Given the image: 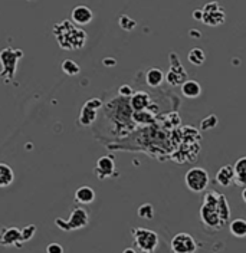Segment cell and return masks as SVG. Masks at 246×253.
Masks as SVG:
<instances>
[{"label": "cell", "mask_w": 246, "mask_h": 253, "mask_svg": "<svg viewBox=\"0 0 246 253\" xmlns=\"http://www.w3.org/2000/svg\"><path fill=\"white\" fill-rule=\"evenodd\" d=\"M231 217V209L229 203L225 196L216 193L215 190H210L204 194L203 203L200 207V220L203 226L213 230H222L223 226L228 224Z\"/></svg>", "instance_id": "cell-1"}, {"label": "cell", "mask_w": 246, "mask_h": 253, "mask_svg": "<svg viewBox=\"0 0 246 253\" xmlns=\"http://www.w3.org/2000/svg\"><path fill=\"white\" fill-rule=\"evenodd\" d=\"M53 35L58 41V45L65 50H77L82 49L87 43V32L77 28L74 22L62 20L53 25Z\"/></svg>", "instance_id": "cell-2"}, {"label": "cell", "mask_w": 246, "mask_h": 253, "mask_svg": "<svg viewBox=\"0 0 246 253\" xmlns=\"http://www.w3.org/2000/svg\"><path fill=\"white\" fill-rule=\"evenodd\" d=\"M23 56H25V53L20 49H13L10 46L1 49V52H0V63H1L0 77H1V79H4V82H10L15 79L17 62Z\"/></svg>", "instance_id": "cell-3"}, {"label": "cell", "mask_w": 246, "mask_h": 253, "mask_svg": "<svg viewBox=\"0 0 246 253\" xmlns=\"http://www.w3.org/2000/svg\"><path fill=\"white\" fill-rule=\"evenodd\" d=\"M55 224L63 232L81 230L90 224V214L84 207H75L68 219H55Z\"/></svg>", "instance_id": "cell-4"}, {"label": "cell", "mask_w": 246, "mask_h": 253, "mask_svg": "<svg viewBox=\"0 0 246 253\" xmlns=\"http://www.w3.org/2000/svg\"><path fill=\"white\" fill-rule=\"evenodd\" d=\"M131 235L134 237V243L139 248L140 252L143 253H154L158 246V235L144 227H134L131 230Z\"/></svg>", "instance_id": "cell-5"}, {"label": "cell", "mask_w": 246, "mask_h": 253, "mask_svg": "<svg viewBox=\"0 0 246 253\" xmlns=\"http://www.w3.org/2000/svg\"><path fill=\"white\" fill-rule=\"evenodd\" d=\"M185 184L192 193H204L209 187V173L201 167H193L185 174Z\"/></svg>", "instance_id": "cell-6"}, {"label": "cell", "mask_w": 246, "mask_h": 253, "mask_svg": "<svg viewBox=\"0 0 246 253\" xmlns=\"http://www.w3.org/2000/svg\"><path fill=\"white\" fill-rule=\"evenodd\" d=\"M201 10H203L201 23H204L207 26H219V25H223L225 20H226L225 9L219 3H216V1L206 3Z\"/></svg>", "instance_id": "cell-7"}, {"label": "cell", "mask_w": 246, "mask_h": 253, "mask_svg": "<svg viewBox=\"0 0 246 253\" xmlns=\"http://www.w3.org/2000/svg\"><path fill=\"white\" fill-rule=\"evenodd\" d=\"M187 79V72L185 71V68L182 66L180 59L177 58L176 52L170 53V71L169 74L166 75V81L169 85H183Z\"/></svg>", "instance_id": "cell-8"}, {"label": "cell", "mask_w": 246, "mask_h": 253, "mask_svg": "<svg viewBox=\"0 0 246 253\" xmlns=\"http://www.w3.org/2000/svg\"><path fill=\"white\" fill-rule=\"evenodd\" d=\"M171 251L173 253H196L197 252V242L189 233H177L171 239Z\"/></svg>", "instance_id": "cell-9"}, {"label": "cell", "mask_w": 246, "mask_h": 253, "mask_svg": "<svg viewBox=\"0 0 246 253\" xmlns=\"http://www.w3.org/2000/svg\"><path fill=\"white\" fill-rule=\"evenodd\" d=\"M102 107V101L99 98H93V99H88L82 110L79 112V118H78V123L82 126H93L97 120V111Z\"/></svg>", "instance_id": "cell-10"}, {"label": "cell", "mask_w": 246, "mask_h": 253, "mask_svg": "<svg viewBox=\"0 0 246 253\" xmlns=\"http://www.w3.org/2000/svg\"><path fill=\"white\" fill-rule=\"evenodd\" d=\"M115 174V163H114V158L111 156H104L97 161V166H95V175L99 178V180H105L109 178Z\"/></svg>", "instance_id": "cell-11"}, {"label": "cell", "mask_w": 246, "mask_h": 253, "mask_svg": "<svg viewBox=\"0 0 246 253\" xmlns=\"http://www.w3.org/2000/svg\"><path fill=\"white\" fill-rule=\"evenodd\" d=\"M1 246H22V229L19 227H4L0 236Z\"/></svg>", "instance_id": "cell-12"}, {"label": "cell", "mask_w": 246, "mask_h": 253, "mask_svg": "<svg viewBox=\"0 0 246 253\" xmlns=\"http://www.w3.org/2000/svg\"><path fill=\"white\" fill-rule=\"evenodd\" d=\"M94 13L93 10L84 4H79L77 7L72 9L71 12V22H74L77 26H84L88 25L90 22H93Z\"/></svg>", "instance_id": "cell-13"}, {"label": "cell", "mask_w": 246, "mask_h": 253, "mask_svg": "<svg viewBox=\"0 0 246 253\" xmlns=\"http://www.w3.org/2000/svg\"><path fill=\"white\" fill-rule=\"evenodd\" d=\"M235 177H236L235 166L226 164V166H222L219 171L216 173L215 181L222 187H229L232 183H235Z\"/></svg>", "instance_id": "cell-14"}, {"label": "cell", "mask_w": 246, "mask_h": 253, "mask_svg": "<svg viewBox=\"0 0 246 253\" xmlns=\"http://www.w3.org/2000/svg\"><path fill=\"white\" fill-rule=\"evenodd\" d=\"M150 104H151V99L146 92H136L130 99V107L134 110V112L150 110Z\"/></svg>", "instance_id": "cell-15"}, {"label": "cell", "mask_w": 246, "mask_h": 253, "mask_svg": "<svg viewBox=\"0 0 246 253\" xmlns=\"http://www.w3.org/2000/svg\"><path fill=\"white\" fill-rule=\"evenodd\" d=\"M94 200H95V190L90 186H81L75 191V202L78 205H91L94 203Z\"/></svg>", "instance_id": "cell-16"}, {"label": "cell", "mask_w": 246, "mask_h": 253, "mask_svg": "<svg viewBox=\"0 0 246 253\" xmlns=\"http://www.w3.org/2000/svg\"><path fill=\"white\" fill-rule=\"evenodd\" d=\"M166 81V75L161 69L158 68H150L146 72V84L150 88H158L163 82Z\"/></svg>", "instance_id": "cell-17"}, {"label": "cell", "mask_w": 246, "mask_h": 253, "mask_svg": "<svg viewBox=\"0 0 246 253\" xmlns=\"http://www.w3.org/2000/svg\"><path fill=\"white\" fill-rule=\"evenodd\" d=\"M182 94L185 95L186 98L189 99H195V98H199L201 95V86L197 81H193V79H187L185 84L182 85Z\"/></svg>", "instance_id": "cell-18"}, {"label": "cell", "mask_w": 246, "mask_h": 253, "mask_svg": "<svg viewBox=\"0 0 246 253\" xmlns=\"http://www.w3.org/2000/svg\"><path fill=\"white\" fill-rule=\"evenodd\" d=\"M235 184L239 187H246V157H241L235 163Z\"/></svg>", "instance_id": "cell-19"}, {"label": "cell", "mask_w": 246, "mask_h": 253, "mask_svg": "<svg viewBox=\"0 0 246 253\" xmlns=\"http://www.w3.org/2000/svg\"><path fill=\"white\" fill-rule=\"evenodd\" d=\"M15 180V173L12 170V167H9L7 164L1 163L0 164V187H7L13 183Z\"/></svg>", "instance_id": "cell-20"}, {"label": "cell", "mask_w": 246, "mask_h": 253, "mask_svg": "<svg viewBox=\"0 0 246 253\" xmlns=\"http://www.w3.org/2000/svg\"><path fill=\"white\" fill-rule=\"evenodd\" d=\"M229 232L232 236L238 239L246 237V220L245 219H235L229 223Z\"/></svg>", "instance_id": "cell-21"}, {"label": "cell", "mask_w": 246, "mask_h": 253, "mask_svg": "<svg viewBox=\"0 0 246 253\" xmlns=\"http://www.w3.org/2000/svg\"><path fill=\"white\" fill-rule=\"evenodd\" d=\"M187 59H189V62L192 63V65H195V66H201L203 63L206 62V53L200 47H193L189 52Z\"/></svg>", "instance_id": "cell-22"}, {"label": "cell", "mask_w": 246, "mask_h": 253, "mask_svg": "<svg viewBox=\"0 0 246 253\" xmlns=\"http://www.w3.org/2000/svg\"><path fill=\"white\" fill-rule=\"evenodd\" d=\"M61 68L62 71L66 75H69V77H77V75H79V72H81V66L75 61H72V59H65L62 62Z\"/></svg>", "instance_id": "cell-23"}, {"label": "cell", "mask_w": 246, "mask_h": 253, "mask_svg": "<svg viewBox=\"0 0 246 253\" xmlns=\"http://www.w3.org/2000/svg\"><path fill=\"white\" fill-rule=\"evenodd\" d=\"M137 214H139V217L144 219V220H151V219H154V214H155L154 206L151 203L141 205L139 207V210H137Z\"/></svg>", "instance_id": "cell-24"}, {"label": "cell", "mask_w": 246, "mask_h": 253, "mask_svg": "<svg viewBox=\"0 0 246 253\" xmlns=\"http://www.w3.org/2000/svg\"><path fill=\"white\" fill-rule=\"evenodd\" d=\"M154 115L155 114H148L147 111H143V112H134L133 114V120L139 124H150L153 121Z\"/></svg>", "instance_id": "cell-25"}, {"label": "cell", "mask_w": 246, "mask_h": 253, "mask_svg": "<svg viewBox=\"0 0 246 253\" xmlns=\"http://www.w3.org/2000/svg\"><path fill=\"white\" fill-rule=\"evenodd\" d=\"M217 123H219L217 117H216L215 114H210V115H207L206 118L201 120V123H200V129H201V131L212 129V128H215V126H217Z\"/></svg>", "instance_id": "cell-26"}, {"label": "cell", "mask_w": 246, "mask_h": 253, "mask_svg": "<svg viewBox=\"0 0 246 253\" xmlns=\"http://www.w3.org/2000/svg\"><path fill=\"white\" fill-rule=\"evenodd\" d=\"M118 23H120V26L123 28L124 31H133L136 26H137V22L136 20H133L130 16L127 15H121L120 16V19H118Z\"/></svg>", "instance_id": "cell-27"}, {"label": "cell", "mask_w": 246, "mask_h": 253, "mask_svg": "<svg viewBox=\"0 0 246 253\" xmlns=\"http://www.w3.org/2000/svg\"><path fill=\"white\" fill-rule=\"evenodd\" d=\"M36 233V226L35 224H28L26 227L22 229V243L32 240V237Z\"/></svg>", "instance_id": "cell-28"}, {"label": "cell", "mask_w": 246, "mask_h": 253, "mask_svg": "<svg viewBox=\"0 0 246 253\" xmlns=\"http://www.w3.org/2000/svg\"><path fill=\"white\" fill-rule=\"evenodd\" d=\"M118 95L121 98H131L134 95V91H133V88L130 85H121L118 88Z\"/></svg>", "instance_id": "cell-29"}, {"label": "cell", "mask_w": 246, "mask_h": 253, "mask_svg": "<svg viewBox=\"0 0 246 253\" xmlns=\"http://www.w3.org/2000/svg\"><path fill=\"white\" fill-rule=\"evenodd\" d=\"M47 253H63V248L59 243H49L47 246Z\"/></svg>", "instance_id": "cell-30"}, {"label": "cell", "mask_w": 246, "mask_h": 253, "mask_svg": "<svg viewBox=\"0 0 246 253\" xmlns=\"http://www.w3.org/2000/svg\"><path fill=\"white\" fill-rule=\"evenodd\" d=\"M193 17H195L196 20H200V22H201V19H203V10H201V9L195 10V12H193Z\"/></svg>", "instance_id": "cell-31"}, {"label": "cell", "mask_w": 246, "mask_h": 253, "mask_svg": "<svg viewBox=\"0 0 246 253\" xmlns=\"http://www.w3.org/2000/svg\"><path fill=\"white\" fill-rule=\"evenodd\" d=\"M104 65H107V66H112V65H117V61L115 59H112V58H107V59H104L102 61Z\"/></svg>", "instance_id": "cell-32"}, {"label": "cell", "mask_w": 246, "mask_h": 253, "mask_svg": "<svg viewBox=\"0 0 246 253\" xmlns=\"http://www.w3.org/2000/svg\"><path fill=\"white\" fill-rule=\"evenodd\" d=\"M123 253H137L133 248H127V249H124Z\"/></svg>", "instance_id": "cell-33"}, {"label": "cell", "mask_w": 246, "mask_h": 253, "mask_svg": "<svg viewBox=\"0 0 246 253\" xmlns=\"http://www.w3.org/2000/svg\"><path fill=\"white\" fill-rule=\"evenodd\" d=\"M242 200H244V203L246 205V187L242 190Z\"/></svg>", "instance_id": "cell-34"}]
</instances>
